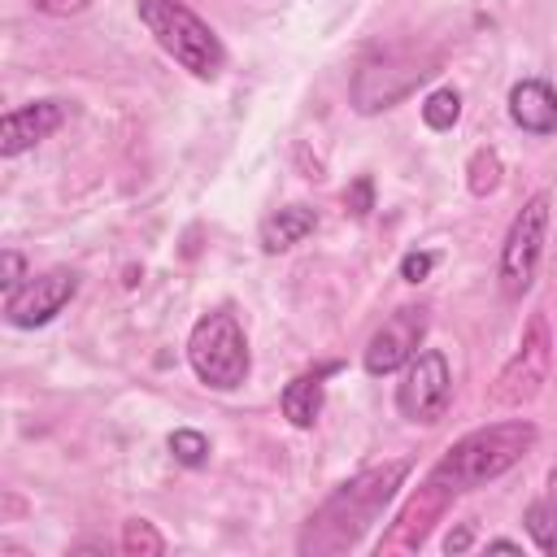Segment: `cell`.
<instances>
[{"mask_svg":"<svg viewBox=\"0 0 557 557\" xmlns=\"http://www.w3.org/2000/svg\"><path fill=\"white\" fill-rule=\"evenodd\" d=\"M409 461H387L374 470H361L357 479L339 483L322 509L309 518L305 535H300V553H344L361 540V531L379 518V509L396 496V487L405 483Z\"/></svg>","mask_w":557,"mask_h":557,"instance_id":"1","label":"cell"},{"mask_svg":"<svg viewBox=\"0 0 557 557\" xmlns=\"http://www.w3.org/2000/svg\"><path fill=\"white\" fill-rule=\"evenodd\" d=\"M535 444V426L531 422H492L479 426L470 435H461L431 470L435 483H444L453 496L457 492H474L492 479H500L509 466H518Z\"/></svg>","mask_w":557,"mask_h":557,"instance_id":"2","label":"cell"},{"mask_svg":"<svg viewBox=\"0 0 557 557\" xmlns=\"http://www.w3.org/2000/svg\"><path fill=\"white\" fill-rule=\"evenodd\" d=\"M139 22L148 26V35L196 78H218L226 48L213 35L209 22H200L187 4L178 0H139Z\"/></svg>","mask_w":557,"mask_h":557,"instance_id":"3","label":"cell"},{"mask_svg":"<svg viewBox=\"0 0 557 557\" xmlns=\"http://www.w3.org/2000/svg\"><path fill=\"white\" fill-rule=\"evenodd\" d=\"M187 361L196 370L200 383L218 387V392H231L248 379V339H244V326L231 318V313H205L191 335H187Z\"/></svg>","mask_w":557,"mask_h":557,"instance_id":"4","label":"cell"},{"mask_svg":"<svg viewBox=\"0 0 557 557\" xmlns=\"http://www.w3.org/2000/svg\"><path fill=\"white\" fill-rule=\"evenodd\" d=\"M548 374H553V331H548V318L535 313L518 339V352L500 366V374L492 383V405L518 409V405L535 400L544 392Z\"/></svg>","mask_w":557,"mask_h":557,"instance_id":"5","label":"cell"},{"mask_svg":"<svg viewBox=\"0 0 557 557\" xmlns=\"http://www.w3.org/2000/svg\"><path fill=\"white\" fill-rule=\"evenodd\" d=\"M548 191H540V196H531L518 213H513V222H509V231H505V244H500V265H496V278H500V292L505 296H522L527 287H531V278H535V265H540V257H544V235H548Z\"/></svg>","mask_w":557,"mask_h":557,"instance_id":"6","label":"cell"},{"mask_svg":"<svg viewBox=\"0 0 557 557\" xmlns=\"http://www.w3.org/2000/svg\"><path fill=\"white\" fill-rule=\"evenodd\" d=\"M448 400H453V374H448V361L440 348H418L405 366V379L396 387V409L400 418L409 422H440L448 413Z\"/></svg>","mask_w":557,"mask_h":557,"instance_id":"7","label":"cell"},{"mask_svg":"<svg viewBox=\"0 0 557 557\" xmlns=\"http://www.w3.org/2000/svg\"><path fill=\"white\" fill-rule=\"evenodd\" d=\"M74 292H78V274L57 265V270H48V274L26 278L22 287H13L4 296V318H9V326H22V331L44 326V322H52L74 300Z\"/></svg>","mask_w":557,"mask_h":557,"instance_id":"8","label":"cell"},{"mask_svg":"<svg viewBox=\"0 0 557 557\" xmlns=\"http://www.w3.org/2000/svg\"><path fill=\"white\" fill-rule=\"evenodd\" d=\"M448 500H453V492H448L444 483L426 479V483H422V487L400 505L396 522H392V527H387V535L374 544V553H379V557H392V553H418V548L426 544L431 527L444 518Z\"/></svg>","mask_w":557,"mask_h":557,"instance_id":"9","label":"cell"},{"mask_svg":"<svg viewBox=\"0 0 557 557\" xmlns=\"http://www.w3.org/2000/svg\"><path fill=\"white\" fill-rule=\"evenodd\" d=\"M422 335H426V309H413V305L396 309V313L370 335V344H366V357H361L366 374L379 379V374H392V370L409 366V357L418 352Z\"/></svg>","mask_w":557,"mask_h":557,"instance_id":"10","label":"cell"},{"mask_svg":"<svg viewBox=\"0 0 557 557\" xmlns=\"http://www.w3.org/2000/svg\"><path fill=\"white\" fill-rule=\"evenodd\" d=\"M431 70L418 61H383V65H361L352 78V104L361 113H379L387 104H396L400 96H409Z\"/></svg>","mask_w":557,"mask_h":557,"instance_id":"11","label":"cell"},{"mask_svg":"<svg viewBox=\"0 0 557 557\" xmlns=\"http://www.w3.org/2000/svg\"><path fill=\"white\" fill-rule=\"evenodd\" d=\"M61 122H65V104L61 100H35V104H22V109H9L0 117V152L17 157V152L35 148L39 139H48Z\"/></svg>","mask_w":557,"mask_h":557,"instance_id":"12","label":"cell"},{"mask_svg":"<svg viewBox=\"0 0 557 557\" xmlns=\"http://www.w3.org/2000/svg\"><path fill=\"white\" fill-rule=\"evenodd\" d=\"M509 117L531 131V135H553L557 131V91L540 78H522L509 91Z\"/></svg>","mask_w":557,"mask_h":557,"instance_id":"13","label":"cell"},{"mask_svg":"<svg viewBox=\"0 0 557 557\" xmlns=\"http://www.w3.org/2000/svg\"><path fill=\"white\" fill-rule=\"evenodd\" d=\"M313 226H318V213L309 205H287V209H278L261 222V248L265 252H287L305 235H313Z\"/></svg>","mask_w":557,"mask_h":557,"instance_id":"14","label":"cell"},{"mask_svg":"<svg viewBox=\"0 0 557 557\" xmlns=\"http://www.w3.org/2000/svg\"><path fill=\"white\" fill-rule=\"evenodd\" d=\"M322 400H326V387H322V374H296L287 387H283V418L292 426H313L318 413H322Z\"/></svg>","mask_w":557,"mask_h":557,"instance_id":"15","label":"cell"},{"mask_svg":"<svg viewBox=\"0 0 557 557\" xmlns=\"http://www.w3.org/2000/svg\"><path fill=\"white\" fill-rule=\"evenodd\" d=\"M122 553L126 557H161L165 540H161V531L148 518H126L122 522Z\"/></svg>","mask_w":557,"mask_h":557,"instance_id":"16","label":"cell"},{"mask_svg":"<svg viewBox=\"0 0 557 557\" xmlns=\"http://www.w3.org/2000/svg\"><path fill=\"white\" fill-rule=\"evenodd\" d=\"M527 535L540 553L557 557V500H535L527 509Z\"/></svg>","mask_w":557,"mask_h":557,"instance_id":"17","label":"cell"},{"mask_svg":"<svg viewBox=\"0 0 557 557\" xmlns=\"http://www.w3.org/2000/svg\"><path fill=\"white\" fill-rule=\"evenodd\" d=\"M466 187L470 196H492L500 187V152L496 148H479L466 165Z\"/></svg>","mask_w":557,"mask_h":557,"instance_id":"18","label":"cell"},{"mask_svg":"<svg viewBox=\"0 0 557 557\" xmlns=\"http://www.w3.org/2000/svg\"><path fill=\"white\" fill-rule=\"evenodd\" d=\"M457 117H461V96H457L453 87H440V91H431V96L422 100V122H426L431 131H448Z\"/></svg>","mask_w":557,"mask_h":557,"instance_id":"19","label":"cell"},{"mask_svg":"<svg viewBox=\"0 0 557 557\" xmlns=\"http://www.w3.org/2000/svg\"><path fill=\"white\" fill-rule=\"evenodd\" d=\"M170 453H174L178 466H205L209 461V440L200 431H191V426H178L170 435Z\"/></svg>","mask_w":557,"mask_h":557,"instance_id":"20","label":"cell"},{"mask_svg":"<svg viewBox=\"0 0 557 557\" xmlns=\"http://www.w3.org/2000/svg\"><path fill=\"white\" fill-rule=\"evenodd\" d=\"M344 209H348L352 218H366V213L374 209V183H370L366 174H361V178H357V183L344 191Z\"/></svg>","mask_w":557,"mask_h":557,"instance_id":"21","label":"cell"},{"mask_svg":"<svg viewBox=\"0 0 557 557\" xmlns=\"http://www.w3.org/2000/svg\"><path fill=\"white\" fill-rule=\"evenodd\" d=\"M431 270H435V252H405V261H400L405 283H422Z\"/></svg>","mask_w":557,"mask_h":557,"instance_id":"22","label":"cell"},{"mask_svg":"<svg viewBox=\"0 0 557 557\" xmlns=\"http://www.w3.org/2000/svg\"><path fill=\"white\" fill-rule=\"evenodd\" d=\"M0 261H4V278H0V283H4V292L22 287V278H26V261H22V252H13V248H9Z\"/></svg>","mask_w":557,"mask_h":557,"instance_id":"23","label":"cell"},{"mask_svg":"<svg viewBox=\"0 0 557 557\" xmlns=\"http://www.w3.org/2000/svg\"><path fill=\"white\" fill-rule=\"evenodd\" d=\"M44 13H57V17H70V13H83L91 0H35Z\"/></svg>","mask_w":557,"mask_h":557,"instance_id":"24","label":"cell"},{"mask_svg":"<svg viewBox=\"0 0 557 557\" xmlns=\"http://www.w3.org/2000/svg\"><path fill=\"white\" fill-rule=\"evenodd\" d=\"M470 548V527H457L448 540H444V553H466Z\"/></svg>","mask_w":557,"mask_h":557,"instance_id":"25","label":"cell"},{"mask_svg":"<svg viewBox=\"0 0 557 557\" xmlns=\"http://www.w3.org/2000/svg\"><path fill=\"white\" fill-rule=\"evenodd\" d=\"M487 553H522V544H513V540H492Z\"/></svg>","mask_w":557,"mask_h":557,"instance_id":"26","label":"cell"},{"mask_svg":"<svg viewBox=\"0 0 557 557\" xmlns=\"http://www.w3.org/2000/svg\"><path fill=\"white\" fill-rule=\"evenodd\" d=\"M548 483H553V487H557V470H553V479H548Z\"/></svg>","mask_w":557,"mask_h":557,"instance_id":"27","label":"cell"}]
</instances>
